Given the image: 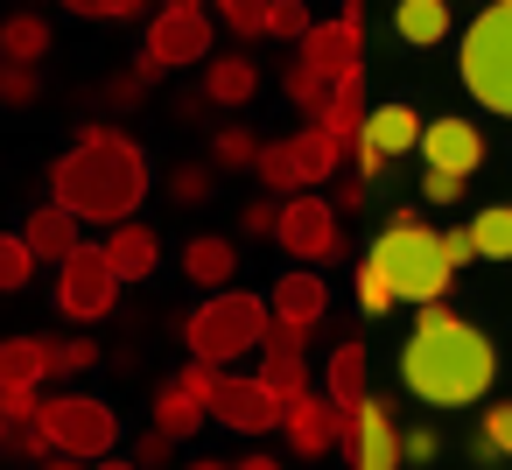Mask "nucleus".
Returning a JSON list of instances; mask_svg holds the SVG:
<instances>
[{
    "mask_svg": "<svg viewBox=\"0 0 512 470\" xmlns=\"http://www.w3.org/2000/svg\"><path fill=\"white\" fill-rule=\"evenodd\" d=\"M414 148H421V113H414V106H400V99H393V106H372V113H365V134L351 141V155H358V176H365V183H372L386 162L414 155Z\"/></svg>",
    "mask_w": 512,
    "mask_h": 470,
    "instance_id": "9d476101",
    "label": "nucleus"
},
{
    "mask_svg": "<svg viewBox=\"0 0 512 470\" xmlns=\"http://www.w3.org/2000/svg\"><path fill=\"white\" fill-rule=\"evenodd\" d=\"M183 64H211V15L204 0H162V15L148 22V50H141V85Z\"/></svg>",
    "mask_w": 512,
    "mask_h": 470,
    "instance_id": "0eeeda50",
    "label": "nucleus"
},
{
    "mask_svg": "<svg viewBox=\"0 0 512 470\" xmlns=\"http://www.w3.org/2000/svg\"><path fill=\"white\" fill-rule=\"evenodd\" d=\"M0 449H8V414H0Z\"/></svg>",
    "mask_w": 512,
    "mask_h": 470,
    "instance_id": "5fc2aeb1",
    "label": "nucleus"
},
{
    "mask_svg": "<svg viewBox=\"0 0 512 470\" xmlns=\"http://www.w3.org/2000/svg\"><path fill=\"white\" fill-rule=\"evenodd\" d=\"M141 197H148V155L113 127H85L78 148L57 155V169H50V204H64L71 218H92V225L134 218Z\"/></svg>",
    "mask_w": 512,
    "mask_h": 470,
    "instance_id": "f03ea898",
    "label": "nucleus"
},
{
    "mask_svg": "<svg viewBox=\"0 0 512 470\" xmlns=\"http://www.w3.org/2000/svg\"><path fill=\"white\" fill-rule=\"evenodd\" d=\"M267 309H274V323H295V330H309V323H323V309H330V288H323V274H316V267H295V274H281V281H274Z\"/></svg>",
    "mask_w": 512,
    "mask_h": 470,
    "instance_id": "f3484780",
    "label": "nucleus"
},
{
    "mask_svg": "<svg viewBox=\"0 0 512 470\" xmlns=\"http://www.w3.org/2000/svg\"><path fill=\"white\" fill-rule=\"evenodd\" d=\"M281 393H267V379L260 372H232L225 365V379H218V393H211V421H225V428H239V435H267V428H281Z\"/></svg>",
    "mask_w": 512,
    "mask_h": 470,
    "instance_id": "9b49d317",
    "label": "nucleus"
},
{
    "mask_svg": "<svg viewBox=\"0 0 512 470\" xmlns=\"http://www.w3.org/2000/svg\"><path fill=\"white\" fill-rule=\"evenodd\" d=\"M470 239H477V260H512V204H491V211H477Z\"/></svg>",
    "mask_w": 512,
    "mask_h": 470,
    "instance_id": "7c9ffc66",
    "label": "nucleus"
},
{
    "mask_svg": "<svg viewBox=\"0 0 512 470\" xmlns=\"http://www.w3.org/2000/svg\"><path fill=\"white\" fill-rule=\"evenodd\" d=\"M484 456H512V407H484Z\"/></svg>",
    "mask_w": 512,
    "mask_h": 470,
    "instance_id": "79ce46f5",
    "label": "nucleus"
},
{
    "mask_svg": "<svg viewBox=\"0 0 512 470\" xmlns=\"http://www.w3.org/2000/svg\"><path fill=\"white\" fill-rule=\"evenodd\" d=\"M421 197H428V204H456V197H463V176H449V169H428V176H421Z\"/></svg>",
    "mask_w": 512,
    "mask_h": 470,
    "instance_id": "a18cd8bd",
    "label": "nucleus"
},
{
    "mask_svg": "<svg viewBox=\"0 0 512 470\" xmlns=\"http://www.w3.org/2000/svg\"><path fill=\"white\" fill-rule=\"evenodd\" d=\"M358 302H365V316H386V309H393V302H400V295H393V288H386V274H379V267H372V260H365V267H358Z\"/></svg>",
    "mask_w": 512,
    "mask_h": 470,
    "instance_id": "4c0bfd02",
    "label": "nucleus"
},
{
    "mask_svg": "<svg viewBox=\"0 0 512 470\" xmlns=\"http://www.w3.org/2000/svg\"><path fill=\"white\" fill-rule=\"evenodd\" d=\"M365 372H372V358H365V344L358 337H344L337 351H330V365H323V393L351 414L358 400H365Z\"/></svg>",
    "mask_w": 512,
    "mask_h": 470,
    "instance_id": "5701e85b",
    "label": "nucleus"
},
{
    "mask_svg": "<svg viewBox=\"0 0 512 470\" xmlns=\"http://www.w3.org/2000/svg\"><path fill=\"white\" fill-rule=\"evenodd\" d=\"M274 218H281V204H274V197H260V204H246V211H239V225H246L253 239H274Z\"/></svg>",
    "mask_w": 512,
    "mask_h": 470,
    "instance_id": "49530a36",
    "label": "nucleus"
},
{
    "mask_svg": "<svg viewBox=\"0 0 512 470\" xmlns=\"http://www.w3.org/2000/svg\"><path fill=\"white\" fill-rule=\"evenodd\" d=\"M183 274H190L204 295H218V288H232V274H239V246H232L225 232H197V239L183 246Z\"/></svg>",
    "mask_w": 512,
    "mask_h": 470,
    "instance_id": "a211bd4d",
    "label": "nucleus"
},
{
    "mask_svg": "<svg viewBox=\"0 0 512 470\" xmlns=\"http://www.w3.org/2000/svg\"><path fill=\"white\" fill-rule=\"evenodd\" d=\"M211 162H225V169H253V162H260V141H253L246 127H218V134H211Z\"/></svg>",
    "mask_w": 512,
    "mask_h": 470,
    "instance_id": "72a5a7b5",
    "label": "nucleus"
},
{
    "mask_svg": "<svg viewBox=\"0 0 512 470\" xmlns=\"http://www.w3.org/2000/svg\"><path fill=\"white\" fill-rule=\"evenodd\" d=\"M190 470H225V463H190Z\"/></svg>",
    "mask_w": 512,
    "mask_h": 470,
    "instance_id": "6e6d98bb",
    "label": "nucleus"
},
{
    "mask_svg": "<svg viewBox=\"0 0 512 470\" xmlns=\"http://www.w3.org/2000/svg\"><path fill=\"white\" fill-rule=\"evenodd\" d=\"M99 365V344L92 337H57L50 344V372H92Z\"/></svg>",
    "mask_w": 512,
    "mask_h": 470,
    "instance_id": "e433bc0d",
    "label": "nucleus"
},
{
    "mask_svg": "<svg viewBox=\"0 0 512 470\" xmlns=\"http://www.w3.org/2000/svg\"><path fill=\"white\" fill-rule=\"evenodd\" d=\"M316 22H309V8L302 0H267V36H281V43H302Z\"/></svg>",
    "mask_w": 512,
    "mask_h": 470,
    "instance_id": "f704fd0d",
    "label": "nucleus"
},
{
    "mask_svg": "<svg viewBox=\"0 0 512 470\" xmlns=\"http://www.w3.org/2000/svg\"><path fill=\"white\" fill-rule=\"evenodd\" d=\"M232 470H281V463H274V456H239Z\"/></svg>",
    "mask_w": 512,
    "mask_h": 470,
    "instance_id": "3c124183",
    "label": "nucleus"
},
{
    "mask_svg": "<svg viewBox=\"0 0 512 470\" xmlns=\"http://www.w3.org/2000/svg\"><path fill=\"white\" fill-rule=\"evenodd\" d=\"M50 379V337H0V393Z\"/></svg>",
    "mask_w": 512,
    "mask_h": 470,
    "instance_id": "393cba45",
    "label": "nucleus"
},
{
    "mask_svg": "<svg viewBox=\"0 0 512 470\" xmlns=\"http://www.w3.org/2000/svg\"><path fill=\"white\" fill-rule=\"evenodd\" d=\"M421 162L470 183V176L484 169V134H477L470 120H456V113H449V120H428V127H421Z\"/></svg>",
    "mask_w": 512,
    "mask_h": 470,
    "instance_id": "2eb2a0df",
    "label": "nucleus"
},
{
    "mask_svg": "<svg viewBox=\"0 0 512 470\" xmlns=\"http://www.w3.org/2000/svg\"><path fill=\"white\" fill-rule=\"evenodd\" d=\"M505 8H512V0H505Z\"/></svg>",
    "mask_w": 512,
    "mask_h": 470,
    "instance_id": "4d7b16f0",
    "label": "nucleus"
},
{
    "mask_svg": "<svg viewBox=\"0 0 512 470\" xmlns=\"http://www.w3.org/2000/svg\"><path fill=\"white\" fill-rule=\"evenodd\" d=\"M435 428H400V463H435Z\"/></svg>",
    "mask_w": 512,
    "mask_h": 470,
    "instance_id": "37998d69",
    "label": "nucleus"
},
{
    "mask_svg": "<svg viewBox=\"0 0 512 470\" xmlns=\"http://www.w3.org/2000/svg\"><path fill=\"white\" fill-rule=\"evenodd\" d=\"M281 428H288V449H295V456H309V463L351 442V414H344L330 393H295V400H288V414H281Z\"/></svg>",
    "mask_w": 512,
    "mask_h": 470,
    "instance_id": "ddd939ff",
    "label": "nucleus"
},
{
    "mask_svg": "<svg viewBox=\"0 0 512 470\" xmlns=\"http://www.w3.org/2000/svg\"><path fill=\"white\" fill-rule=\"evenodd\" d=\"M64 8L85 22H127V15H141V0H64Z\"/></svg>",
    "mask_w": 512,
    "mask_h": 470,
    "instance_id": "a19ab883",
    "label": "nucleus"
},
{
    "mask_svg": "<svg viewBox=\"0 0 512 470\" xmlns=\"http://www.w3.org/2000/svg\"><path fill=\"white\" fill-rule=\"evenodd\" d=\"M50 57V22L43 15H8L0 29V64H43Z\"/></svg>",
    "mask_w": 512,
    "mask_h": 470,
    "instance_id": "cd10ccee",
    "label": "nucleus"
},
{
    "mask_svg": "<svg viewBox=\"0 0 512 470\" xmlns=\"http://www.w3.org/2000/svg\"><path fill=\"white\" fill-rule=\"evenodd\" d=\"M498 379V351L484 330H470L449 302L414 309V337L400 351V386L421 407H477Z\"/></svg>",
    "mask_w": 512,
    "mask_h": 470,
    "instance_id": "f257e3e1",
    "label": "nucleus"
},
{
    "mask_svg": "<svg viewBox=\"0 0 512 470\" xmlns=\"http://www.w3.org/2000/svg\"><path fill=\"white\" fill-rule=\"evenodd\" d=\"M365 113H372V106H365V71H351V78H337V92H330V106L316 113V127L351 148V141L365 134Z\"/></svg>",
    "mask_w": 512,
    "mask_h": 470,
    "instance_id": "412c9836",
    "label": "nucleus"
},
{
    "mask_svg": "<svg viewBox=\"0 0 512 470\" xmlns=\"http://www.w3.org/2000/svg\"><path fill=\"white\" fill-rule=\"evenodd\" d=\"M274 239H281V246H288V260H302V267H316V260H337V253H344L337 204H330V197H316V190H295V197H281Z\"/></svg>",
    "mask_w": 512,
    "mask_h": 470,
    "instance_id": "6e6552de",
    "label": "nucleus"
},
{
    "mask_svg": "<svg viewBox=\"0 0 512 470\" xmlns=\"http://www.w3.org/2000/svg\"><path fill=\"white\" fill-rule=\"evenodd\" d=\"M29 274H36V253H29V239H22V232H0V295H15Z\"/></svg>",
    "mask_w": 512,
    "mask_h": 470,
    "instance_id": "473e14b6",
    "label": "nucleus"
},
{
    "mask_svg": "<svg viewBox=\"0 0 512 470\" xmlns=\"http://www.w3.org/2000/svg\"><path fill=\"white\" fill-rule=\"evenodd\" d=\"M267 330H274V309H267L260 295L218 288V295H204V309L183 323V344H190V358H204V365H232V358L260 351Z\"/></svg>",
    "mask_w": 512,
    "mask_h": 470,
    "instance_id": "20e7f679",
    "label": "nucleus"
},
{
    "mask_svg": "<svg viewBox=\"0 0 512 470\" xmlns=\"http://www.w3.org/2000/svg\"><path fill=\"white\" fill-rule=\"evenodd\" d=\"M8 449L29 456V463H50V456H57V442H50L43 421H8Z\"/></svg>",
    "mask_w": 512,
    "mask_h": 470,
    "instance_id": "c9c22d12",
    "label": "nucleus"
},
{
    "mask_svg": "<svg viewBox=\"0 0 512 470\" xmlns=\"http://www.w3.org/2000/svg\"><path fill=\"white\" fill-rule=\"evenodd\" d=\"M36 407H43L36 386H8V393H0V414H8V421H36Z\"/></svg>",
    "mask_w": 512,
    "mask_h": 470,
    "instance_id": "c03bdc74",
    "label": "nucleus"
},
{
    "mask_svg": "<svg viewBox=\"0 0 512 470\" xmlns=\"http://www.w3.org/2000/svg\"><path fill=\"white\" fill-rule=\"evenodd\" d=\"M253 92H260L253 57H211V71H204V99L211 106H246Z\"/></svg>",
    "mask_w": 512,
    "mask_h": 470,
    "instance_id": "a878e982",
    "label": "nucleus"
},
{
    "mask_svg": "<svg viewBox=\"0 0 512 470\" xmlns=\"http://www.w3.org/2000/svg\"><path fill=\"white\" fill-rule=\"evenodd\" d=\"M120 288H127V281L113 274L106 246H78V253L57 267V309H64L71 323H99V316H113Z\"/></svg>",
    "mask_w": 512,
    "mask_h": 470,
    "instance_id": "1a4fd4ad",
    "label": "nucleus"
},
{
    "mask_svg": "<svg viewBox=\"0 0 512 470\" xmlns=\"http://www.w3.org/2000/svg\"><path fill=\"white\" fill-rule=\"evenodd\" d=\"M22 239H29L36 260H57V267H64V260L78 253V218H71L64 204H43V211L22 225Z\"/></svg>",
    "mask_w": 512,
    "mask_h": 470,
    "instance_id": "4be33fe9",
    "label": "nucleus"
},
{
    "mask_svg": "<svg viewBox=\"0 0 512 470\" xmlns=\"http://www.w3.org/2000/svg\"><path fill=\"white\" fill-rule=\"evenodd\" d=\"M295 57L316 64L323 78H351V71H365V8H358V0H344V15H337V22H316V29L302 36Z\"/></svg>",
    "mask_w": 512,
    "mask_h": 470,
    "instance_id": "f8f14e48",
    "label": "nucleus"
},
{
    "mask_svg": "<svg viewBox=\"0 0 512 470\" xmlns=\"http://www.w3.org/2000/svg\"><path fill=\"white\" fill-rule=\"evenodd\" d=\"M204 421H211V407H204V400H197V393H183V386H176V379H169V386H162V393H155V428H162V435H169V442H176V435H197V428H204Z\"/></svg>",
    "mask_w": 512,
    "mask_h": 470,
    "instance_id": "bb28decb",
    "label": "nucleus"
},
{
    "mask_svg": "<svg viewBox=\"0 0 512 470\" xmlns=\"http://www.w3.org/2000/svg\"><path fill=\"white\" fill-rule=\"evenodd\" d=\"M218 379H225V365H204V358H190V365L176 372V386H183V393H197L204 407H211V393H218Z\"/></svg>",
    "mask_w": 512,
    "mask_h": 470,
    "instance_id": "ea45409f",
    "label": "nucleus"
},
{
    "mask_svg": "<svg viewBox=\"0 0 512 470\" xmlns=\"http://www.w3.org/2000/svg\"><path fill=\"white\" fill-rule=\"evenodd\" d=\"M393 36L414 50H435L449 36V0H393Z\"/></svg>",
    "mask_w": 512,
    "mask_h": 470,
    "instance_id": "b1692460",
    "label": "nucleus"
},
{
    "mask_svg": "<svg viewBox=\"0 0 512 470\" xmlns=\"http://www.w3.org/2000/svg\"><path fill=\"white\" fill-rule=\"evenodd\" d=\"M281 92H288V99H295V106H302V113L316 120V113L330 106V92H337V78H323L316 64H302V57H295V64L281 71Z\"/></svg>",
    "mask_w": 512,
    "mask_h": 470,
    "instance_id": "c85d7f7f",
    "label": "nucleus"
},
{
    "mask_svg": "<svg viewBox=\"0 0 512 470\" xmlns=\"http://www.w3.org/2000/svg\"><path fill=\"white\" fill-rule=\"evenodd\" d=\"M260 379H267V393H281V407L295 393H309V365H302V330L295 323H274L260 337Z\"/></svg>",
    "mask_w": 512,
    "mask_h": 470,
    "instance_id": "dca6fc26",
    "label": "nucleus"
},
{
    "mask_svg": "<svg viewBox=\"0 0 512 470\" xmlns=\"http://www.w3.org/2000/svg\"><path fill=\"white\" fill-rule=\"evenodd\" d=\"M0 99H8V106H36V64H0Z\"/></svg>",
    "mask_w": 512,
    "mask_h": 470,
    "instance_id": "58836bf2",
    "label": "nucleus"
},
{
    "mask_svg": "<svg viewBox=\"0 0 512 470\" xmlns=\"http://www.w3.org/2000/svg\"><path fill=\"white\" fill-rule=\"evenodd\" d=\"M134 463H141V470H155V463H169V435H162V428H148V435L134 442Z\"/></svg>",
    "mask_w": 512,
    "mask_h": 470,
    "instance_id": "8fccbe9b",
    "label": "nucleus"
},
{
    "mask_svg": "<svg viewBox=\"0 0 512 470\" xmlns=\"http://www.w3.org/2000/svg\"><path fill=\"white\" fill-rule=\"evenodd\" d=\"M43 470H92V463H78V456H50Z\"/></svg>",
    "mask_w": 512,
    "mask_h": 470,
    "instance_id": "603ef678",
    "label": "nucleus"
},
{
    "mask_svg": "<svg viewBox=\"0 0 512 470\" xmlns=\"http://www.w3.org/2000/svg\"><path fill=\"white\" fill-rule=\"evenodd\" d=\"M344 456L358 463V470H400V421H393V407L386 400H358L351 407V442H344Z\"/></svg>",
    "mask_w": 512,
    "mask_h": 470,
    "instance_id": "4468645a",
    "label": "nucleus"
},
{
    "mask_svg": "<svg viewBox=\"0 0 512 470\" xmlns=\"http://www.w3.org/2000/svg\"><path fill=\"white\" fill-rule=\"evenodd\" d=\"M253 176L267 183V197H295V190H302V176H295V155H288V141H260V162H253Z\"/></svg>",
    "mask_w": 512,
    "mask_h": 470,
    "instance_id": "c756f323",
    "label": "nucleus"
},
{
    "mask_svg": "<svg viewBox=\"0 0 512 470\" xmlns=\"http://www.w3.org/2000/svg\"><path fill=\"white\" fill-rule=\"evenodd\" d=\"M456 71H463V92H470L477 106H491V113L512 120V8H505V0H498V8H484V15L463 29Z\"/></svg>",
    "mask_w": 512,
    "mask_h": 470,
    "instance_id": "39448f33",
    "label": "nucleus"
},
{
    "mask_svg": "<svg viewBox=\"0 0 512 470\" xmlns=\"http://www.w3.org/2000/svg\"><path fill=\"white\" fill-rule=\"evenodd\" d=\"M442 260H449V267H463V260H477V239H470V225H456V232H442Z\"/></svg>",
    "mask_w": 512,
    "mask_h": 470,
    "instance_id": "09e8293b",
    "label": "nucleus"
},
{
    "mask_svg": "<svg viewBox=\"0 0 512 470\" xmlns=\"http://www.w3.org/2000/svg\"><path fill=\"white\" fill-rule=\"evenodd\" d=\"M365 260H372V267L386 274V288H393L400 302H414V309H421V302H442L449 281H456V267L442 260V232H428L421 211H393Z\"/></svg>",
    "mask_w": 512,
    "mask_h": 470,
    "instance_id": "7ed1b4c3",
    "label": "nucleus"
},
{
    "mask_svg": "<svg viewBox=\"0 0 512 470\" xmlns=\"http://www.w3.org/2000/svg\"><path fill=\"white\" fill-rule=\"evenodd\" d=\"M288 155H295V176H302V190H316V183H330V176L344 169V141H337V134H323L316 120L288 134Z\"/></svg>",
    "mask_w": 512,
    "mask_h": 470,
    "instance_id": "6ab92c4d",
    "label": "nucleus"
},
{
    "mask_svg": "<svg viewBox=\"0 0 512 470\" xmlns=\"http://www.w3.org/2000/svg\"><path fill=\"white\" fill-rule=\"evenodd\" d=\"M218 8V22L239 36V43H260L267 36V0H211Z\"/></svg>",
    "mask_w": 512,
    "mask_h": 470,
    "instance_id": "2f4dec72",
    "label": "nucleus"
},
{
    "mask_svg": "<svg viewBox=\"0 0 512 470\" xmlns=\"http://www.w3.org/2000/svg\"><path fill=\"white\" fill-rule=\"evenodd\" d=\"M36 421L50 428L57 456H78V463H99V456H113V442H120L113 407H106V400H92V393H43Z\"/></svg>",
    "mask_w": 512,
    "mask_h": 470,
    "instance_id": "423d86ee",
    "label": "nucleus"
},
{
    "mask_svg": "<svg viewBox=\"0 0 512 470\" xmlns=\"http://www.w3.org/2000/svg\"><path fill=\"white\" fill-rule=\"evenodd\" d=\"M106 260H113V274H120V281H148V274L162 267V239H155L148 225L120 218V225H113V239H106Z\"/></svg>",
    "mask_w": 512,
    "mask_h": 470,
    "instance_id": "aec40b11",
    "label": "nucleus"
},
{
    "mask_svg": "<svg viewBox=\"0 0 512 470\" xmlns=\"http://www.w3.org/2000/svg\"><path fill=\"white\" fill-rule=\"evenodd\" d=\"M92 470H141V463H120V456H99Z\"/></svg>",
    "mask_w": 512,
    "mask_h": 470,
    "instance_id": "864d4df0",
    "label": "nucleus"
},
{
    "mask_svg": "<svg viewBox=\"0 0 512 470\" xmlns=\"http://www.w3.org/2000/svg\"><path fill=\"white\" fill-rule=\"evenodd\" d=\"M211 197V169H183L176 176V204H204Z\"/></svg>",
    "mask_w": 512,
    "mask_h": 470,
    "instance_id": "de8ad7c7",
    "label": "nucleus"
}]
</instances>
